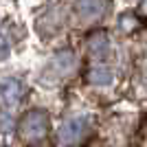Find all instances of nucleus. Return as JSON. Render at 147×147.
I'll list each match as a JSON object with an SVG mask.
<instances>
[{"label":"nucleus","instance_id":"1","mask_svg":"<svg viewBox=\"0 0 147 147\" xmlns=\"http://www.w3.org/2000/svg\"><path fill=\"white\" fill-rule=\"evenodd\" d=\"M49 132V114L44 110H31L24 114L20 123V136L26 143H37L42 141Z\"/></svg>","mask_w":147,"mask_h":147},{"label":"nucleus","instance_id":"2","mask_svg":"<svg viewBox=\"0 0 147 147\" xmlns=\"http://www.w3.org/2000/svg\"><path fill=\"white\" fill-rule=\"evenodd\" d=\"M86 134H88V121L84 117H73L64 121V125L59 127V143L61 145H77L79 141H84Z\"/></svg>","mask_w":147,"mask_h":147},{"label":"nucleus","instance_id":"3","mask_svg":"<svg viewBox=\"0 0 147 147\" xmlns=\"http://www.w3.org/2000/svg\"><path fill=\"white\" fill-rule=\"evenodd\" d=\"M24 94V84L16 77H7V79H0V101L7 108H13V105L20 103V99Z\"/></svg>","mask_w":147,"mask_h":147},{"label":"nucleus","instance_id":"4","mask_svg":"<svg viewBox=\"0 0 147 147\" xmlns=\"http://www.w3.org/2000/svg\"><path fill=\"white\" fill-rule=\"evenodd\" d=\"M77 11H81L84 16H99L103 9V2L99 0H77Z\"/></svg>","mask_w":147,"mask_h":147},{"label":"nucleus","instance_id":"5","mask_svg":"<svg viewBox=\"0 0 147 147\" xmlns=\"http://www.w3.org/2000/svg\"><path fill=\"white\" fill-rule=\"evenodd\" d=\"M90 81H92V84H99V86H105V84H110V81H112V73L108 70V68L97 66L90 73Z\"/></svg>","mask_w":147,"mask_h":147},{"label":"nucleus","instance_id":"6","mask_svg":"<svg viewBox=\"0 0 147 147\" xmlns=\"http://www.w3.org/2000/svg\"><path fill=\"white\" fill-rule=\"evenodd\" d=\"M108 46H110V44H108V37H105L103 33H97V35L90 40V49H92L94 55H103L105 51H108Z\"/></svg>","mask_w":147,"mask_h":147},{"label":"nucleus","instance_id":"7","mask_svg":"<svg viewBox=\"0 0 147 147\" xmlns=\"http://www.w3.org/2000/svg\"><path fill=\"white\" fill-rule=\"evenodd\" d=\"M13 129V119L5 112H0V132L5 134V132H11Z\"/></svg>","mask_w":147,"mask_h":147},{"label":"nucleus","instance_id":"8","mask_svg":"<svg viewBox=\"0 0 147 147\" xmlns=\"http://www.w3.org/2000/svg\"><path fill=\"white\" fill-rule=\"evenodd\" d=\"M7 55H9V42H7V37L2 35V31H0V61L7 59Z\"/></svg>","mask_w":147,"mask_h":147},{"label":"nucleus","instance_id":"9","mask_svg":"<svg viewBox=\"0 0 147 147\" xmlns=\"http://www.w3.org/2000/svg\"><path fill=\"white\" fill-rule=\"evenodd\" d=\"M136 24H138V22H136V18H132V16H123V18H121V26L125 31H132Z\"/></svg>","mask_w":147,"mask_h":147}]
</instances>
